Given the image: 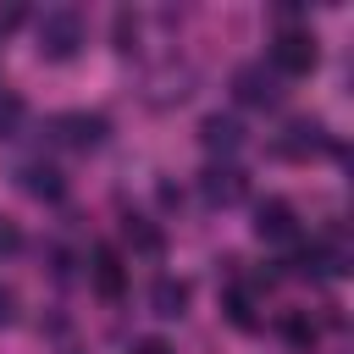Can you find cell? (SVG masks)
Returning a JSON list of instances; mask_svg holds the SVG:
<instances>
[{"label":"cell","mask_w":354,"mask_h":354,"mask_svg":"<svg viewBox=\"0 0 354 354\" xmlns=\"http://www.w3.org/2000/svg\"><path fill=\"white\" fill-rule=\"evenodd\" d=\"M122 238L138 249V254H160L166 249V238H160V227H149L144 216H127V227H122Z\"/></svg>","instance_id":"cell-11"},{"label":"cell","mask_w":354,"mask_h":354,"mask_svg":"<svg viewBox=\"0 0 354 354\" xmlns=\"http://www.w3.org/2000/svg\"><path fill=\"white\" fill-rule=\"evenodd\" d=\"M243 188H249V183H243L238 166H205V171H199V194H205L210 205H238Z\"/></svg>","instance_id":"cell-6"},{"label":"cell","mask_w":354,"mask_h":354,"mask_svg":"<svg viewBox=\"0 0 354 354\" xmlns=\"http://www.w3.org/2000/svg\"><path fill=\"white\" fill-rule=\"evenodd\" d=\"M17 183H22L33 199H61V188H66V183H61V171H55V166H44V160L22 166V171H17Z\"/></svg>","instance_id":"cell-10"},{"label":"cell","mask_w":354,"mask_h":354,"mask_svg":"<svg viewBox=\"0 0 354 354\" xmlns=\"http://www.w3.org/2000/svg\"><path fill=\"white\" fill-rule=\"evenodd\" d=\"M94 288L100 293H122V260L111 249H94Z\"/></svg>","instance_id":"cell-12"},{"label":"cell","mask_w":354,"mask_h":354,"mask_svg":"<svg viewBox=\"0 0 354 354\" xmlns=\"http://www.w3.org/2000/svg\"><path fill=\"white\" fill-rule=\"evenodd\" d=\"M199 144H205L210 155H232V149H243V127H238V116H205V122H199Z\"/></svg>","instance_id":"cell-7"},{"label":"cell","mask_w":354,"mask_h":354,"mask_svg":"<svg viewBox=\"0 0 354 354\" xmlns=\"http://www.w3.org/2000/svg\"><path fill=\"white\" fill-rule=\"evenodd\" d=\"M22 116H28V105H22L17 94H0V138H17Z\"/></svg>","instance_id":"cell-14"},{"label":"cell","mask_w":354,"mask_h":354,"mask_svg":"<svg viewBox=\"0 0 354 354\" xmlns=\"http://www.w3.org/2000/svg\"><path fill=\"white\" fill-rule=\"evenodd\" d=\"M50 127H55V138L72 144V149H94V144L111 133V122H105L100 111H66V116H55Z\"/></svg>","instance_id":"cell-4"},{"label":"cell","mask_w":354,"mask_h":354,"mask_svg":"<svg viewBox=\"0 0 354 354\" xmlns=\"http://www.w3.org/2000/svg\"><path fill=\"white\" fill-rule=\"evenodd\" d=\"M77 44H83V17L72 6H50L39 17V55L44 61H66V55H77Z\"/></svg>","instance_id":"cell-1"},{"label":"cell","mask_w":354,"mask_h":354,"mask_svg":"<svg viewBox=\"0 0 354 354\" xmlns=\"http://www.w3.org/2000/svg\"><path fill=\"white\" fill-rule=\"evenodd\" d=\"M254 238H266V243H293V238H299L293 205H288V199H266V205L254 210Z\"/></svg>","instance_id":"cell-5"},{"label":"cell","mask_w":354,"mask_h":354,"mask_svg":"<svg viewBox=\"0 0 354 354\" xmlns=\"http://www.w3.org/2000/svg\"><path fill=\"white\" fill-rule=\"evenodd\" d=\"M282 337H288V343H299V348H310V343H315V326H310L299 310H288V315H282Z\"/></svg>","instance_id":"cell-15"},{"label":"cell","mask_w":354,"mask_h":354,"mask_svg":"<svg viewBox=\"0 0 354 354\" xmlns=\"http://www.w3.org/2000/svg\"><path fill=\"white\" fill-rule=\"evenodd\" d=\"M17 22H22V6H6V11H0V33H11Z\"/></svg>","instance_id":"cell-19"},{"label":"cell","mask_w":354,"mask_h":354,"mask_svg":"<svg viewBox=\"0 0 354 354\" xmlns=\"http://www.w3.org/2000/svg\"><path fill=\"white\" fill-rule=\"evenodd\" d=\"M221 310H227V321H232V326H243V332H249V326H254V321H260V315H254V299H249V293H243V288H232V293H227V304H221Z\"/></svg>","instance_id":"cell-13"},{"label":"cell","mask_w":354,"mask_h":354,"mask_svg":"<svg viewBox=\"0 0 354 354\" xmlns=\"http://www.w3.org/2000/svg\"><path fill=\"white\" fill-rule=\"evenodd\" d=\"M133 354H171V343H166V337H138Z\"/></svg>","instance_id":"cell-18"},{"label":"cell","mask_w":354,"mask_h":354,"mask_svg":"<svg viewBox=\"0 0 354 354\" xmlns=\"http://www.w3.org/2000/svg\"><path fill=\"white\" fill-rule=\"evenodd\" d=\"M6 321H11V293L0 288V326H6Z\"/></svg>","instance_id":"cell-20"},{"label":"cell","mask_w":354,"mask_h":354,"mask_svg":"<svg viewBox=\"0 0 354 354\" xmlns=\"http://www.w3.org/2000/svg\"><path fill=\"white\" fill-rule=\"evenodd\" d=\"M315 61H321L315 33H304V28H282V33L271 39V72H277V77H304V72H315Z\"/></svg>","instance_id":"cell-2"},{"label":"cell","mask_w":354,"mask_h":354,"mask_svg":"<svg viewBox=\"0 0 354 354\" xmlns=\"http://www.w3.org/2000/svg\"><path fill=\"white\" fill-rule=\"evenodd\" d=\"M149 310L166 315V321H177V315L188 310V282H177V277H155V288H149Z\"/></svg>","instance_id":"cell-9"},{"label":"cell","mask_w":354,"mask_h":354,"mask_svg":"<svg viewBox=\"0 0 354 354\" xmlns=\"http://www.w3.org/2000/svg\"><path fill=\"white\" fill-rule=\"evenodd\" d=\"M133 33H138L133 11H116V50H133Z\"/></svg>","instance_id":"cell-17"},{"label":"cell","mask_w":354,"mask_h":354,"mask_svg":"<svg viewBox=\"0 0 354 354\" xmlns=\"http://www.w3.org/2000/svg\"><path fill=\"white\" fill-rule=\"evenodd\" d=\"M17 249H22V227L11 216H0V254H17Z\"/></svg>","instance_id":"cell-16"},{"label":"cell","mask_w":354,"mask_h":354,"mask_svg":"<svg viewBox=\"0 0 354 354\" xmlns=\"http://www.w3.org/2000/svg\"><path fill=\"white\" fill-rule=\"evenodd\" d=\"M232 94H238L243 105H277V100H282V77H277L266 61H243V66L232 72Z\"/></svg>","instance_id":"cell-3"},{"label":"cell","mask_w":354,"mask_h":354,"mask_svg":"<svg viewBox=\"0 0 354 354\" xmlns=\"http://www.w3.org/2000/svg\"><path fill=\"white\" fill-rule=\"evenodd\" d=\"M321 144H326V138H321V122H315V116H293V122L282 127V138H277V149L293 155V160H304V155L321 149Z\"/></svg>","instance_id":"cell-8"}]
</instances>
